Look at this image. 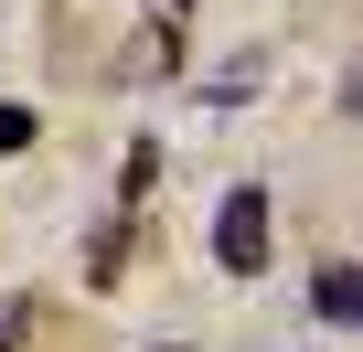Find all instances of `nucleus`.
I'll return each instance as SVG.
<instances>
[{"label": "nucleus", "instance_id": "nucleus-1", "mask_svg": "<svg viewBox=\"0 0 363 352\" xmlns=\"http://www.w3.org/2000/svg\"><path fill=\"white\" fill-rule=\"evenodd\" d=\"M214 256L225 278H267V182H235L214 203Z\"/></svg>", "mask_w": 363, "mask_h": 352}, {"label": "nucleus", "instance_id": "nucleus-2", "mask_svg": "<svg viewBox=\"0 0 363 352\" xmlns=\"http://www.w3.org/2000/svg\"><path fill=\"white\" fill-rule=\"evenodd\" d=\"M310 320L363 331V267H320V278H310Z\"/></svg>", "mask_w": 363, "mask_h": 352}, {"label": "nucleus", "instance_id": "nucleus-3", "mask_svg": "<svg viewBox=\"0 0 363 352\" xmlns=\"http://www.w3.org/2000/svg\"><path fill=\"white\" fill-rule=\"evenodd\" d=\"M22 139H33V118H22V107H0V149H22Z\"/></svg>", "mask_w": 363, "mask_h": 352}, {"label": "nucleus", "instance_id": "nucleus-4", "mask_svg": "<svg viewBox=\"0 0 363 352\" xmlns=\"http://www.w3.org/2000/svg\"><path fill=\"white\" fill-rule=\"evenodd\" d=\"M11 331H22V310H11V299H0V352H11Z\"/></svg>", "mask_w": 363, "mask_h": 352}, {"label": "nucleus", "instance_id": "nucleus-5", "mask_svg": "<svg viewBox=\"0 0 363 352\" xmlns=\"http://www.w3.org/2000/svg\"><path fill=\"white\" fill-rule=\"evenodd\" d=\"M160 11H193V0H160Z\"/></svg>", "mask_w": 363, "mask_h": 352}]
</instances>
